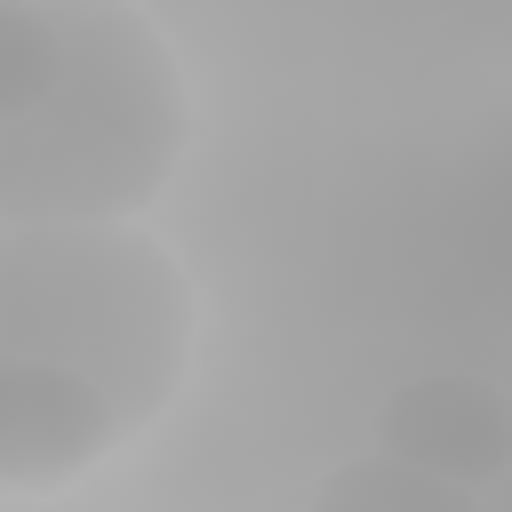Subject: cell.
<instances>
[{
	"label": "cell",
	"mask_w": 512,
	"mask_h": 512,
	"mask_svg": "<svg viewBox=\"0 0 512 512\" xmlns=\"http://www.w3.org/2000/svg\"><path fill=\"white\" fill-rule=\"evenodd\" d=\"M192 144L136 0H0V224H136Z\"/></svg>",
	"instance_id": "obj_2"
},
{
	"label": "cell",
	"mask_w": 512,
	"mask_h": 512,
	"mask_svg": "<svg viewBox=\"0 0 512 512\" xmlns=\"http://www.w3.org/2000/svg\"><path fill=\"white\" fill-rule=\"evenodd\" d=\"M192 280L136 224H0V488L128 448L184 384Z\"/></svg>",
	"instance_id": "obj_1"
},
{
	"label": "cell",
	"mask_w": 512,
	"mask_h": 512,
	"mask_svg": "<svg viewBox=\"0 0 512 512\" xmlns=\"http://www.w3.org/2000/svg\"><path fill=\"white\" fill-rule=\"evenodd\" d=\"M312 512H480L464 480L448 472H424L392 448H368L352 464H336L320 488H312Z\"/></svg>",
	"instance_id": "obj_4"
},
{
	"label": "cell",
	"mask_w": 512,
	"mask_h": 512,
	"mask_svg": "<svg viewBox=\"0 0 512 512\" xmlns=\"http://www.w3.org/2000/svg\"><path fill=\"white\" fill-rule=\"evenodd\" d=\"M376 448L480 488L512 472V400L480 376H408L376 408Z\"/></svg>",
	"instance_id": "obj_3"
}]
</instances>
